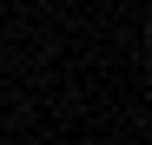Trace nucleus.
<instances>
[{
  "label": "nucleus",
  "instance_id": "nucleus-1",
  "mask_svg": "<svg viewBox=\"0 0 152 145\" xmlns=\"http://www.w3.org/2000/svg\"><path fill=\"white\" fill-rule=\"evenodd\" d=\"M145 53H152V20H145Z\"/></svg>",
  "mask_w": 152,
  "mask_h": 145
}]
</instances>
